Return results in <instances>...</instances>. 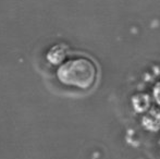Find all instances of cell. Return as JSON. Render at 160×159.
I'll use <instances>...</instances> for the list:
<instances>
[{
    "label": "cell",
    "instance_id": "6da1fadb",
    "mask_svg": "<svg viewBox=\"0 0 160 159\" xmlns=\"http://www.w3.org/2000/svg\"><path fill=\"white\" fill-rule=\"evenodd\" d=\"M58 79L69 86L87 88L95 79V68L85 58L68 60L58 70Z\"/></svg>",
    "mask_w": 160,
    "mask_h": 159
}]
</instances>
